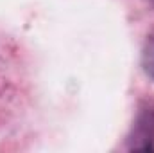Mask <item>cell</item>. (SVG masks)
<instances>
[{
  "label": "cell",
  "mask_w": 154,
  "mask_h": 153,
  "mask_svg": "<svg viewBox=\"0 0 154 153\" xmlns=\"http://www.w3.org/2000/svg\"><path fill=\"white\" fill-rule=\"evenodd\" d=\"M145 67H147V72L154 77V41L149 45V49L145 52Z\"/></svg>",
  "instance_id": "6da1fadb"
}]
</instances>
